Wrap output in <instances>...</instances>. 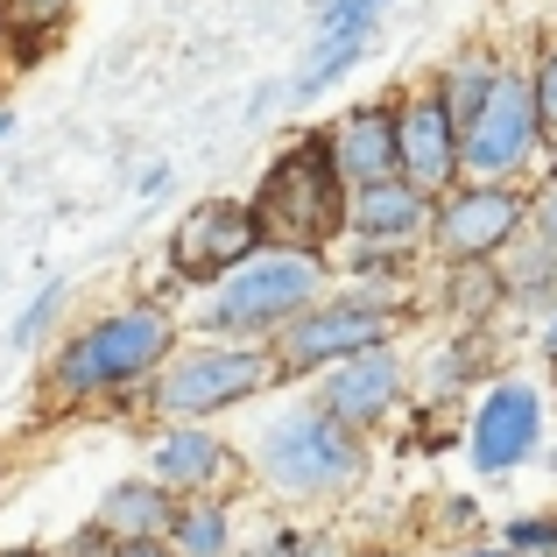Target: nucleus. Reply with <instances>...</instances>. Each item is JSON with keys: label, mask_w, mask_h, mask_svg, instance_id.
<instances>
[{"label": "nucleus", "mask_w": 557, "mask_h": 557, "mask_svg": "<svg viewBox=\"0 0 557 557\" xmlns=\"http://www.w3.org/2000/svg\"><path fill=\"white\" fill-rule=\"evenodd\" d=\"M177 354V318L170 304H121V311L92 318L85 332H71L50 360V403L57 409H85L113 388H141L163 360Z\"/></svg>", "instance_id": "f257e3e1"}, {"label": "nucleus", "mask_w": 557, "mask_h": 557, "mask_svg": "<svg viewBox=\"0 0 557 557\" xmlns=\"http://www.w3.org/2000/svg\"><path fill=\"white\" fill-rule=\"evenodd\" d=\"M368 437L346 431L339 417H325L318 403L275 409L255 437V473L289 502H346L368 480Z\"/></svg>", "instance_id": "f03ea898"}, {"label": "nucleus", "mask_w": 557, "mask_h": 557, "mask_svg": "<svg viewBox=\"0 0 557 557\" xmlns=\"http://www.w3.org/2000/svg\"><path fill=\"white\" fill-rule=\"evenodd\" d=\"M255 219L269 247H304V255H325L332 240H346V177L332 163V141L297 135L255 184Z\"/></svg>", "instance_id": "7ed1b4c3"}, {"label": "nucleus", "mask_w": 557, "mask_h": 557, "mask_svg": "<svg viewBox=\"0 0 557 557\" xmlns=\"http://www.w3.org/2000/svg\"><path fill=\"white\" fill-rule=\"evenodd\" d=\"M325 255H304V247H255L240 269H226L205 297L198 325L219 339H275L289 318H304L325 297Z\"/></svg>", "instance_id": "20e7f679"}, {"label": "nucleus", "mask_w": 557, "mask_h": 557, "mask_svg": "<svg viewBox=\"0 0 557 557\" xmlns=\"http://www.w3.org/2000/svg\"><path fill=\"white\" fill-rule=\"evenodd\" d=\"M275 354L269 346H233V339H205V346H177L149 381H141V403L163 423H205L219 409L255 403L261 388H275Z\"/></svg>", "instance_id": "39448f33"}, {"label": "nucleus", "mask_w": 557, "mask_h": 557, "mask_svg": "<svg viewBox=\"0 0 557 557\" xmlns=\"http://www.w3.org/2000/svg\"><path fill=\"white\" fill-rule=\"evenodd\" d=\"M395 339V311L368 289H325L304 318H289L283 332L269 339L275 354V374H325L339 360L368 354V346H388Z\"/></svg>", "instance_id": "423d86ee"}, {"label": "nucleus", "mask_w": 557, "mask_h": 557, "mask_svg": "<svg viewBox=\"0 0 557 557\" xmlns=\"http://www.w3.org/2000/svg\"><path fill=\"white\" fill-rule=\"evenodd\" d=\"M544 149V127H536V99H530V71H508L494 78V92L473 107V121L459 127V177L473 184H516L530 170V156Z\"/></svg>", "instance_id": "0eeeda50"}, {"label": "nucleus", "mask_w": 557, "mask_h": 557, "mask_svg": "<svg viewBox=\"0 0 557 557\" xmlns=\"http://www.w3.org/2000/svg\"><path fill=\"white\" fill-rule=\"evenodd\" d=\"M530 190L522 184H473L459 177L445 198H431V233L423 240L437 247L445 261L473 269V261H502L516 247V233L530 226Z\"/></svg>", "instance_id": "6e6552de"}, {"label": "nucleus", "mask_w": 557, "mask_h": 557, "mask_svg": "<svg viewBox=\"0 0 557 557\" xmlns=\"http://www.w3.org/2000/svg\"><path fill=\"white\" fill-rule=\"evenodd\" d=\"M255 247H269L255 205L247 198H205L170 226V269H177L184 283H219V275L240 269Z\"/></svg>", "instance_id": "1a4fd4ad"}, {"label": "nucleus", "mask_w": 557, "mask_h": 557, "mask_svg": "<svg viewBox=\"0 0 557 557\" xmlns=\"http://www.w3.org/2000/svg\"><path fill=\"white\" fill-rule=\"evenodd\" d=\"M544 445V388L536 381H487L473 403V423H466V451L487 480L516 473L530 451Z\"/></svg>", "instance_id": "9d476101"}, {"label": "nucleus", "mask_w": 557, "mask_h": 557, "mask_svg": "<svg viewBox=\"0 0 557 557\" xmlns=\"http://www.w3.org/2000/svg\"><path fill=\"white\" fill-rule=\"evenodd\" d=\"M395 177L423 198H445L459 184V121L445 113L437 85L395 99Z\"/></svg>", "instance_id": "9b49d317"}, {"label": "nucleus", "mask_w": 557, "mask_h": 557, "mask_svg": "<svg viewBox=\"0 0 557 557\" xmlns=\"http://www.w3.org/2000/svg\"><path fill=\"white\" fill-rule=\"evenodd\" d=\"M325 417H339L346 431L368 437L374 423L395 417V403H403V354L395 346H368V354L339 360V368L318 374V395H311Z\"/></svg>", "instance_id": "f8f14e48"}, {"label": "nucleus", "mask_w": 557, "mask_h": 557, "mask_svg": "<svg viewBox=\"0 0 557 557\" xmlns=\"http://www.w3.org/2000/svg\"><path fill=\"white\" fill-rule=\"evenodd\" d=\"M233 473H240V466H233V445L212 423H163V431L149 437V480L170 487L177 502H190V494H226Z\"/></svg>", "instance_id": "ddd939ff"}, {"label": "nucleus", "mask_w": 557, "mask_h": 557, "mask_svg": "<svg viewBox=\"0 0 557 557\" xmlns=\"http://www.w3.org/2000/svg\"><path fill=\"white\" fill-rule=\"evenodd\" d=\"M423 233H431V198L409 190L403 177L346 190V240H360V247H417Z\"/></svg>", "instance_id": "4468645a"}, {"label": "nucleus", "mask_w": 557, "mask_h": 557, "mask_svg": "<svg viewBox=\"0 0 557 557\" xmlns=\"http://www.w3.org/2000/svg\"><path fill=\"white\" fill-rule=\"evenodd\" d=\"M332 163H339V177L346 190H360V184H381V177H395V107H354V113H339V127H332Z\"/></svg>", "instance_id": "2eb2a0df"}, {"label": "nucleus", "mask_w": 557, "mask_h": 557, "mask_svg": "<svg viewBox=\"0 0 557 557\" xmlns=\"http://www.w3.org/2000/svg\"><path fill=\"white\" fill-rule=\"evenodd\" d=\"M170 508H177V494L156 487L149 473H135V480H113V487L99 494L92 530H107L113 544H135V536H163V530H170Z\"/></svg>", "instance_id": "dca6fc26"}, {"label": "nucleus", "mask_w": 557, "mask_h": 557, "mask_svg": "<svg viewBox=\"0 0 557 557\" xmlns=\"http://www.w3.org/2000/svg\"><path fill=\"white\" fill-rule=\"evenodd\" d=\"M170 557H226L233 550V508L226 494H190V502L170 508V530H163Z\"/></svg>", "instance_id": "f3484780"}, {"label": "nucleus", "mask_w": 557, "mask_h": 557, "mask_svg": "<svg viewBox=\"0 0 557 557\" xmlns=\"http://www.w3.org/2000/svg\"><path fill=\"white\" fill-rule=\"evenodd\" d=\"M368 50H374V28H318V42H311V57H304L297 85H289V99H304V107H311V99L325 92V85H339Z\"/></svg>", "instance_id": "a211bd4d"}, {"label": "nucleus", "mask_w": 557, "mask_h": 557, "mask_svg": "<svg viewBox=\"0 0 557 557\" xmlns=\"http://www.w3.org/2000/svg\"><path fill=\"white\" fill-rule=\"evenodd\" d=\"M71 8H78V0H0V14H8V36H0V50H14V64H36V57L50 50L57 36H64Z\"/></svg>", "instance_id": "6ab92c4d"}, {"label": "nucleus", "mask_w": 557, "mask_h": 557, "mask_svg": "<svg viewBox=\"0 0 557 557\" xmlns=\"http://www.w3.org/2000/svg\"><path fill=\"white\" fill-rule=\"evenodd\" d=\"M494 78H502V57H466V64H451L445 78H437V99H445V113L451 121H473V107L494 92Z\"/></svg>", "instance_id": "aec40b11"}, {"label": "nucleus", "mask_w": 557, "mask_h": 557, "mask_svg": "<svg viewBox=\"0 0 557 557\" xmlns=\"http://www.w3.org/2000/svg\"><path fill=\"white\" fill-rule=\"evenodd\" d=\"M530 99H536V127H544V141L557 149V42H544V50H536Z\"/></svg>", "instance_id": "412c9836"}, {"label": "nucleus", "mask_w": 557, "mask_h": 557, "mask_svg": "<svg viewBox=\"0 0 557 557\" xmlns=\"http://www.w3.org/2000/svg\"><path fill=\"white\" fill-rule=\"evenodd\" d=\"M502 550H516V557H550L557 550V516H516L502 530Z\"/></svg>", "instance_id": "4be33fe9"}, {"label": "nucleus", "mask_w": 557, "mask_h": 557, "mask_svg": "<svg viewBox=\"0 0 557 557\" xmlns=\"http://www.w3.org/2000/svg\"><path fill=\"white\" fill-rule=\"evenodd\" d=\"M57 304H64V283H42L36 297L22 304V318H14V325H8V339H14V346H36V332H42V325H50V318H57Z\"/></svg>", "instance_id": "5701e85b"}, {"label": "nucleus", "mask_w": 557, "mask_h": 557, "mask_svg": "<svg viewBox=\"0 0 557 557\" xmlns=\"http://www.w3.org/2000/svg\"><path fill=\"white\" fill-rule=\"evenodd\" d=\"M388 0H318V28H381Z\"/></svg>", "instance_id": "b1692460"}, {"label": "nucleus", "mask_w": 557, "mask_h": 557, "mask_svg": "<svg viewBox=\"0 0 557 557\" xmlns=\"http://www.w3.org/2000/svg\"><path fill=\"white\" fill-rule=\"evenodd\" d=\"M50 557H113V536L85 522V530H71V536H64V544H57Z\"/></svg>", "instance_id": "393cba45"}, {"label": "nucleus", "mask_w": 557, "mask_h": 557, "mask_svg": "<svg viewBox=\"0 0 557 557\" xmlns=\"http://www.w3.org/2000/svg\"><path fill=\"white\" fill-rule=\"evenodd\" d=\"M289 557H339L325 530H289Z\"/></svg>", "instance_id": "a878e982"}, {"label": "nucleus", "mask_w": 557, "mask_h": 557, "mask_svg": "<svg viewBox=\"0 0 557 557\" xmlns=\"http://www.w3.org/2000/svg\"><path fill=\"white\" fill-rule=\"evenodd\" d=\"M113 557H170L163 536H135V544H113Z\"/></svg>", "instance_id": "bb28decb"}, {"label": "nucleus", "mask_w": 557, "mask_h": 557, "mask_svg": "<svg viewBox=\"0 0 557 557\" xmlns=\"http://www.w3.org/2000/svg\"><path fill=\"white\" fill-rule=\"evenodd\" d=\"M247 557H289V530H275V536H261V544H255V550H247Z\"/></svg>", "instance_id": "cd10ccee"}, {"label": "nucleus", "mask_w": 557, "mask_h": 557, "mask_svg": "<svg viewBox=\"0 0 557 557\" xmlns=\"http://www.w3.org/2000/svg\"><path fill=\"white\" fill-rule=\"evenodd\" d=\"M544 360L557 368V311H550V325H544Z\"/></svg>", "instance_id": "c85d7f7f"}, {"label": "nucleus", "mask_w": 557, "mask_h": 557, "mask_svg": "<svg viewBox=\"0 0 557 557\" xmlns=\"http://www.w3.org/2000/svg\"><path fill=\"white\" fill-rule=\"evenodd\" d=\"M459 557H516V550H502V544H480V550H459Z\"/></svg>", "instance_id": "c756f323"}, {"label": "nucleus", "mask_w": 557, "mask_h": 557, "mask_svg": "<svg viewBox=\"0 0 557 557\" xmlns=\"http://www.w3.org/2000/svg\"><path fill=\"white\" fill-rule=\"evenodd\" d=\"M0 557H42V550H28V544H14V550H0Z\"/></svg>", "instance_id": "7c9ffc66"}, {"label": "nucleus", "mask_w": 557, "mask_h": 557, "mask_svg": "<svg viewBox=\"0 0 557 557\" xmlns=\"http://www.w3.org/2000/svg\"><path fill=\"white\" fill-rule=\"evenodd\" d=\"M550 198H557V149H550Z\"/></svg>", "instance_id": "2f4dec72"}, {"label": "nucleus", "mask_w": 557, "mask_h": 557, "mask_svg": "<svg viewBox=\"0 0 557 557\" xmlns=\"http://www.w3.org/2000/svg\"><path fill=\"white\" fill-rule=\"evenodd\" d=\"M8 127H14V113H8V107H0V135H8Z\"/></svg>", "instance_id": "473e14b6"}, {"label": "nucleus", "mask_w": 557, "mask_h": 557, "mask_svg": "<svg viewBox=\"0 0 557 557\" xmlns=\"http://www.w3.org/2000/svg\"><path fill=\"white\" fill-rule=\"evenodd\" d=\"M550 473H557V445H550Z\"/></svg>", "instance_id": "72a5a7b5"}, {"label": "nucleus", "mask_w": 557, "mask_h": 557, "mask_svg": "<svg viewBox=\"0 0 557 557\" xmlns=\"http://www.w3.org/2000/svg\"><path fill=\"white\" fill-rule=\"evenodd\" d=\"M368 557H395V550H368Z\"/></svg>", "instance_id": "f704fd0d"}, {"label": "nucleus", "mask_w": 557, "mask_h": 557, "mask_svg": "<svg viewBox=\"0 0 557 557\" xmlns=\"http://www.w3.org/2000/svg\"><path fill=\"white\" fill-rule=\"evenodd\" d=\"M0 36H8V14H0Z\"/></svg>", "instance_id": "c9c22d12"}, {"label": "nucleus", "mask_w": 557, "mask_h": 557, "mask_svg": "<svg viewBox=\"0 0 557 557\" xmlns=\"http://www.w3.org/2000/svg\"><path fill=\"white\" fill-rule=\"evenodd\" d=\"M550 557H557V550H550Z\"/></svg>", "instance_id": "e433bc0d"}]
</instances>
